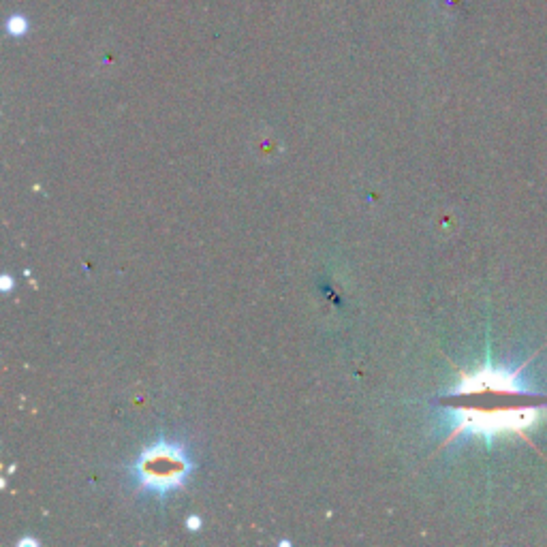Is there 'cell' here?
<instances>
[{
    "label": "cell",
    "mask_w": 547,
    "mask_h": 547,
    "mask_svg": "<svg viewBox=\"0 0 547 547\" xmlns=\"http://www.w3.org/2000/svg\"><path fill=\"white\" fill-rule=\"evenodd\" d=\"M522 370L483 366L464 374L445 394L443 406L451 436L475 434L492 439L496 434H524L547 413V396L522 381Z\"/></svg>",
    "instance_id": "6da1fadb"
},
{
    "label": "cell",
    "mask_w": 547,
    "mask_h": 547,
    "mask_svg": "<svg viewBox=\"0 0 547 547\" xmlns=\"http://www.w3.org/2000/svg\"><path fill=\"white\" fill-rule=\"evenodd\" d=\"M193 471V462L182 445L156 443L148 447L133 466V477L139 490L165 496L184 486Z\"/></svg>",
    "instance_id": "7a4b0ae2"
},
{
    "label": "cell",
    "mask_w": 547,
    "mask_h": 547,
    "mask_svg": "<svg viewBox=\"0 0 547 547\" xmlns=\"http://www.w3.org/2000/svg\"><path fill=\"white\" fill-rule=\"evenodd\" d=\"M186 524H189V526H191V528H195V530H197V528H199V524H201V522H199V520H197V518H191V520H189V522H186Z\"/></svg>",
    "instance_id": "3957f363"
}]
</instances>
